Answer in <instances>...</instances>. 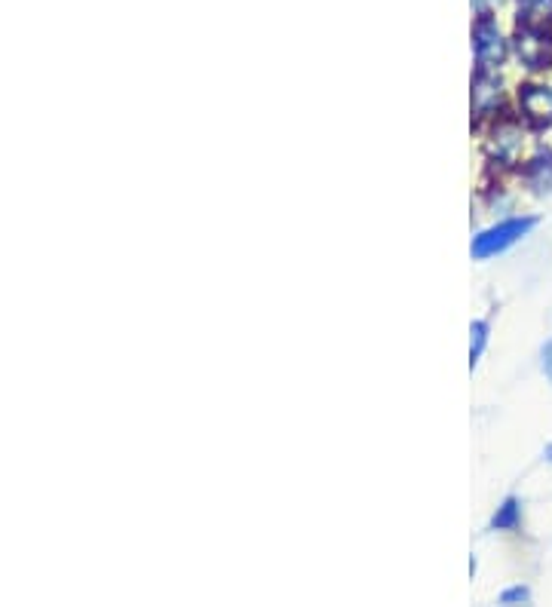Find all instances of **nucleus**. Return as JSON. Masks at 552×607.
Listing matches in <instances>:
<instances>
[{
	"label": "nucleus",
	"mask_w": 552,
	"mask_h": 607,
	"mask_svg": "<svg viewBox=\"0 0 552 607\" xmlns=\"http://www.w3.org/2000/svg\"><path fill=\"white\" fill-rule=\"evenodd\" d=\"M497 99H500V86H497V80H485V74H479L476 89H473V102H476V108L485 111V108L497 105Z\"/></svg>",
	"instance_id": "39448f33"
},
{
	"label": "nucleus",
	"mask_w": 552,
	"mask_h": 607,
	"mask_svg": "<svg viewBox=\"0 0 552 607\" xmlns=\"http://www.w3.org/2000/svg\"><path fill=\"white\" fill-rule=\"evenodd\" d=\"M516 53H519V59L528 68H534V71L546 68V62L552 59V37H549V31H546L543 22H525L519 28V34H516Z\"/></svg>",
	"instance_id": "f03ea898"
},
{
	"label": "nucleus",
	"mask_w": 552,
	"mask_h": 607,
	"mask_svg": "<svg viewBox=\"0 0 552 607\" xmlns=\"http://www.w3.org/2000/svg\"><path fill=\"white\" fill-rule=\"evenodd\" d=\"M473 335H476V341H473V362H476L479 353H482V347H485V322H476V325H473Z\"/></svg>",
	"instance_id": "6e6552de"
},
{
	"label": "nucleus",
	"mask_w": 552,
	"mask_h": 607,
	"mask_svg": "<svg viewBox=\"0 0 552 607\" xmlns=\"http://www.w3.org/2000/svg\"><path fill=\"white\" fill-rule=\"evenodd\" d=\"M516 522V500H506V506H503V512L494 519V525L497 528H506V525H513Z\"/></svg>",
	"instance_id": "0eeeda50"
},
{
	"label": "nucleus",
	"mask_w": 552,
	"mask_h": 607,
	"mask_svg": "<svg viewBox=\"0 0 552 607\" xmlns=\"http://www.w3.org/2000/svg\"><path fill=\"white\" fill-rule=\"evenodd\" d=\"M519 7L525 13V22H543L552 19V0H519Z\"/></svg>",
	"instance_id": "423d86ee"
},
{
	"label": "nucleus",
	"mask_w": 552,
	"mask_h": 607,
	"mask_svg": "<svg viewBox=\"0 0 552 607\" xmlns=\"http://www.w3.org/2000/svg\"><path fill=\"white\" fill-rule=\"evenodd\" d=\"M519 102H522V111H525V117L531 123H537V126L552 123V89H546V86H522Z\"/></svg>",
	"instance_id": "20e7f679"
},
{
	"label": "nucleus",
	"mask_w": 552,
	"mask_h": 607,
	"mask_svg": "<svg viewBox=\"0 0 552 607\" xmlns=\"http://www.w3.org/2000/svg\"><path fill=\"white\" fill-rule=\"evenodd\" d=\"M531 227H534V218H510V221H500L497 227H491V230L482 233V237H476L473 255H476V258H491V255H497V252H506L510 246H516Z\"/></svg>",
	"instance_id": "f257e3e1"
},
{
	"label": "nucleus",
	"mask_w": 552,
	"mask_h": 607,
	"mask_svg": "<svg viewBox=\"0 0 552 607\" xmlns=\"http://www.w3.org/2000/svg\"><path fill=\"white\" fill-rule=\"evenodd\" d=\"M476 59L482 68H494L503 62V40H500L497 25L488 16H482L476 25Z\"/></svg>",
	"instance_id": "7ed1b4c3"
},
{
	"label": "nucleus",
	"mask_w": 552,
	"mask_h": 607,
	"mask_svg": "<svg viewBox=\"0 0 552 607\" xmlns=\"http://www.w3.org/2000/svg\"><path fill=\"white\" fill-rule=\"evenodd\" d=\"M549 457H552V448H549Z\"/></svg>",
	"instance_id": "1a4fd4ad"
}]
</instances>
